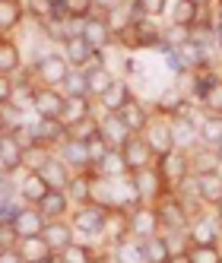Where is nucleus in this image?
I'll list each match as a JSON object with an SVG mask.
<instances>
[{
    "mask_svg": "<svg viewBox=\"0 0 222 263\" xmlns=\"http://www.w3.org/2000/svg\"><path fill=\"white\" fill-rule=\"evenodd\" d=\"M156 213H159V225L169 232H184L188 229V206H184V200L175 194V191H165L159 200H156Z\"/></svg>",
    "mask_w": 222,
    "mask_h": 263,
    "instance_id": "obj_1",
    "label": "nucleus"
},
{
    "mask_svg": "<svg viewBox=\"0 0 222 263\" xmlns=\"http://www.w3.org/2000/svg\"><path fill=\"white\" fill-rule=\"evenodd\" d=\"M131 191L140 197V203H143V200H153V203H156L165 191H169V187H165L159 168L150 165V168H140V172H131Z\"/></svg>",
    "mask_w": 222,
    "mask_h": 263,
    "instance_id": "obj_2",
    "label": "nucleus"
},
{
    "mask_svg": "<svg viewBox=\"0 0 222 263\" xmlns=\"http://www.w3.org/2000/svg\"><path fill=\"white\" fill-rule=\"evenodd\" d=\"M118 39L127 48H162V29L153 20H140V23H134L127 32H121Z\"/></svg>",
    "mask_w": 222,
    "mask_h": 263,
    "instance_id": "obj_3",
    "label": "nucleus"
},
{
    "mask_svg": "<svg viewBox=\"0 0 222 263\" xmlns=\"http://www.w3.org/2000/svg\"><path fill=\"white\" fill-rule=\"evenodd\" d=\"M105 216L108 210L99 203H83L77 213H73L70 225H73V232H80V235H102L105 232Z\"/></svg>",
    "mask_w": 222,
    "mask_h": 263,
    "instance_id": "obj_4",
    "label": "nucleus"
},
{
    "mask_svg": "<svg viewBox=\"0 0 222 263\" xmlns=\"http://www.w3.org/2000/svg\"><path fill=\"white\" fill-rule=\"evenodd\" d=\"M64 102H67V96L61 89L42 86V89H35V96H32V111H35V118H58L61 121Z\"/></svg>",
    "mask_w": 222,
    "mask_h": 263,
    "instance_id": "obj_5",
    "label": "nucleus"
},
{
    "mask_svg": "<svg viewBox=\"0 0 222 263\" xmlns=\"http://www.w3.org/2000/svg\"><path fill=\"white\" fill-rule=\"evenodd\" d=\"M156 168H159V175H162V181L169 184V191H175V187L191 175V165H188V156L184 153H178V149H172L169 156H162L159 162H156Z\"/></svg>",
    "mask_w": 222,
    "mask_h": 263,
    "instance_id": "obj_6",
    "label": "nucleus"
},
{
    "mask_svg": "<svg viewBox=\"0 0 222 263\" xmlns=\"http://www.w3.org/2000/svg\"><path fill=\"white\" fill-rule=\"evenodd\" d=\"M121 156H124L127 172H140V168H150L156 162L150 143H146L143 137H127V143L121 146Z\"/></svg>",
    "mask_w": 222,
    "mask_h": 263,
    "instance_id": "obj_7",
    "label": "nucleus"
},
{
    "mask_svg": "<svg viewBox=\"0 0 222 263\" xmlns=\"http://www.w3.org/2000/svg\"><path fill=\"white\" fill-rule=\"evenodd\" d=\"M32 73L39 77L45 86H61L64 77L70 73V64L64 61V54H45V58H39V64L32 67Z\"/></svg>",
    "mask_w": 222,
    "mask_h": 263,
    "instance_id": "obj_8",
    "label": "nucleus"
},
{
    "mask_svg": "<svg viewBox=\"0 0 222 263\" xmlns=\"http://www.w3.org/2000/svg\"><path fill=\"white\" fill-rule=\"evenodd\" d=\"M143 140L150 143V149H153V156L156 159H162V156H169L172 149H175V137H172V124L169 121H150V127L143 130Z\"/></svg>",
    "mask_w": 222,
    "mask_h": 263,
    "instance_id": "obj_9",
    "label": "nucleus"
},
{
    "mask_svg": "<svg viewBox=\"0 0 222 263\" xmlns=\"http://www.w3.org/2000/svg\"><path fill=\"white\" fill-rule=\"evenodd\" d=\"M219 219L213 216H200L197 222H191V229H188V238H191V248H216V241H219Z\"/></svg>",
    "mask_w": 222,
    "mask_h": 263,
    "instance_id": "obj_10",
    "label": "nucleus"
},
{
    "mask_svg": "<svg viewBox=\"0 0 222 263\" xmlns=\"http://www.w3.org/2000/svg\"><path fill=\"white\" fill-rule=\"evenodd\" d=\"M45 225H48V219L39 213V206H23L20 216L13 219V229H16V235H20V241L23 238H39L45 232Z\"/></svg>",
    "mask_w": 222,
    "mask_h": 263,
    "instance_id": "obj_11",
    "label": "nucleus"
},
{
    "mask_svg": "<svg viewBox=\"0 0 222 263\" xmlns=\"http://www.w3.org/2000/svg\"><path fill=\"white\" fill-rule=\"evenodd\" d=\"M115 115L121 118V124L127 127V134L131 137H140L146 127H150V111L143 108V102H137V99H131L121 111H115Z\"/></svg>",
    "mask_w": 222,
    "mask_h": 263,
    "instance_id": "obj_12",
    "label": "nucleus"
},
{
    "mask_svg": "<svg viewBox=\"0 0 222 263\" xmlns=\"http://www.w3.org/2000/svg\"><path fill=\"white\" fill-rule=\"evenodd\" d=\"M32 134H35V140H39V146H54V143H64L70 137V130L58 118H35Z\"/></svg>",
    "mask_w": 222,
    "mask_h": 263,
    "instance_id": "obj_13",
    "label": "nucleus"
},
{
    "mask_svg": "<svg viewBox=\"0 0 222 263\" xmlns=\"http://www.w3.org/2000/svg\"><path fill=\"white\" fill-rule=\"evenodd\" d=\"M48 191H51V187L45 184V178L39 172H26V178L20 181V187H16V194H20V200L26 206H39L48 197Z\"/></svg>",
    "mask_w": 222,
    "mask_h": 263,
    "instance_id": "obj_14",
    "label": "nucleus"
},
{
    "mask_svg": "<svg viewBox=\"0 0 222 263\" xmlns=\"http://www.w3.org/2000/svg\"><path fill=\"white\" fill-rule=\"evenodd\" d=\"M99 134L105 137V143L111 146V149H121L124 143H127V127L121 124V118L115 115V111H105V115L99 118Z\"/></svg>",
    "mask_w": 222,
    "mask_h": 263,
    "instance_id": "obj_15",
    "label": "nucleus"
},
{
    "mask_svg": "<svg viewBox=\"0 0 222 263\" xmlns=\"http://www.w3.org/2000/svg\"><path fill=\"white\" fill-rule=\"evenodd\" d=\"M172 124V137H175V149L178 146H200V124L191 121V115H178L169 121Z\"/></svg>",
    "mask_w": 222,
    "mask_h": 263,
    "instance_id": "obj_16",
    "label": "nucleus"
},
{
    "mask_svg": "<svg viewBox=\"0 0 222 263\" xmlns=\"http://www.w3.org/2000/svg\"><path fill=\"white\" fill-rule=\"evenodd\" d=\"M42 238L48 241V248H51L54 254H61L64 248H70V244H73V225H70V222H64V219H54V222H48V225H45Z\"/></svg>",
    "mask_w": 222,
    "mask_h": 263,
    "instance_id": "obj_17",
    "label": "nucleus"
},
{
    "mask_svg": "<svg viewBox=\"0 0 222 263\" xmlns=\"http://www.w3.org/2000/svg\"><path fill=\"white\" fill-rule=\"evenodd\" d=\"M39 175L45 178V184L51 187V191H67V184H70V168L64 165L61 156H51V159L39 168Z\"/></svg>",
    "mask_w": 222,
    "mask_h": 263,
    "instance_id": "obj_18",
    "label": "nucleus"
},
{
    "mask_svg": "<svg viewBox=\"0 0 222 263\" xmlns=\"http://www.w3.org/2000/svg\"><path fill=\"white\" fill-rule=\"evenodd\" d=\"M131 232L137 238H150L159 232V213L156 206H137V210L131 213Z\"/></svg>",
    "mask_w": 222,
    "mask_h": 263,
    "instance_id": "obj_19",
    "label": "nucleus"
},
{
    "mask_svg": "<svg viewBox=\"0 0 222 263\" xmlns=\"http://www.w3.org/2000/svg\"><path fill=\"white\" fill-rule=\"evenodd\" d=\"M83 39L89 42V48L105 51L115 35H111V29H108V23H105V16H89V20H86V29H83Z\"/></svg>",
    "mask_w": 222,
    "mask_h": 263,
    "instance_id": "obj_20",
    "label": "nucleus"
},
{
    "mask_svg": "<svg viewBox=\"0 0 222 263\" xmlns=\"http://www.w3.org/2000/svg\"><path fill=\"white\" fill-rule=\"evenodd\" d=\"M61 159L67 168H77V172H83V168H92V159H89V149L83 140H64L61 143Z\"/></svg>",
    "mask_w": 222,
    "mask_h": 263,
    "instance_id": "obj_21",
    "label": "nucleus"
},
{
    "mask_svg": "<svg viewBox=\"0 0 222 263\" xmlns=\"http://www.w3.org/2000/svg\"><path fill=\"white\" fill-rule=\"evenodd\" d=\"M111 244H118L124 238H131V213H124V210H108L105 216V232H102Z\"/></svg>",
    "mask_w": 222,
    "mask_h": 263,
    "instance_id": "obj_22",
    "label": "nucleus"
},
{
    "mask_svg": "<svg viewBox=\"0 0 222 263\" xmlns=\"http://www.w3.org/2000/svg\"><path fill=\"white\" fill-rule=\"evenodd\" d=\"M188 165H191V175H210V172H219V156H216L213 146L200 143V146H194Z\"/></svg>",
    "mask_w": 222,
    "mask_h": 263,
    "instance_id": "obj_23",
    "label": "nucleus"
},
{
    "mask_svg": "<svg viewBox=\"0 0 222 263\" xmlns=\"http://www.w3.org/2000/svg\"><path fill=\"white\" fill-rule=\"evenodd\" d=\"M197 194L203 206H219L222 200V175L210 172V175H197Z\"/></svg>",
    "mask_w": 222,
    "mask_h": 263,
    "instance_id": "obj_24",
    "label": "nucleus"
},
{
    "mask_svg": "<svg viewBox=\"0 0 222 263\" xmlns=\"http://www.w3.org/2000/svg\"><path fill=\"white\" fill-rule=\"evenodd\" d=\"M156 108H159V115H172V118L191 115V105H188V99H184V92L178 86L175 89H165L162 96H159V102H156Z\"/></svg>",
    "mask_w": 222,
    "mask_h": 263,
    "instance_id": "obj_25",
    "label": "nucleus"
},
{
    "mask_svg": "<svg viewBox=\"0 0 222 263\" xmlns=\"http://www.w3.org/2000/svg\"><path fill=\"white\" fill-rule=\"evenodd\" d=\"M23 162H26V153L16 146V140L10 134L0 137V168H4L7 175H13V172H20V168H23Z\"/></svg>",
    "mask_w": 222,
    "mask_h": 263,
    "instance_id": "obj_26",
    "label": "nucleus"
},
{
    "mask_svg": "<svg viewBox=\"0 0 222 263\" xmlns=\"http://www.w3.org/2000/svg\"><path fill=\"white\" fill-rule=\"evenodd\" d=\"M111 86H115V73H111L105 64L86 70V89H89V99H102Z\"/></svg>",
    "mask_w": 222,
    "mask_h": 263,
    "instance_id": "obj_27",
    "label": "nucleus"
},
{
    "mask_svg": "<svg viewBox=\"0 0 222 263\" xmlns=\"http://www.w3.org/2000/svg\"><path fill=\"white\" fill-rule=\"evenodd\" d=\"M16 251L23 254L26 263H45L48 257H54V251L48 248V241L39 235V238H23L20 244H16Z\"/></svg>",
    "mask_w": 222,
    "mask_h": 263,
    "instance_id": "obj_28",
    "label": "nucleus"
},
{
    "mask_svg": "<svg viewBox=\"0 0 222 263\" xmlns=\"http://www.w3.org/2000/svg\"><path fill=\"white\" fill-rule=\"evenodd\" d=\"M200 4H194V0H178L175 10H172V26L178 29H194L200 23Z\"/></svg>",
    "mask_w": 222,
    "mask_h": 263,
    "instance_id": "obj_29",
    "label": "nucleus"
},
{
    "mask_svg": "<svg viewBox=\"0 0 222 263\" xmlns=\"http://www.w3.org/2000/svg\"><path fill=\"white\" fill-rule=\"evenodd\" d=\"M67 206H70L67 191H48V197L39 203V213H42L48 222H54V219H61V216L67 213Z\"/></svg>",
    "mask_w": 222,
    "mask_h": 263,
    "instance_id": "obj_30",
    "label": "nucleus"
},
{
    "mask_svg": "<svg viewBox=\"0 0 222 263\" xmlns=\"http://www.w3.org/2000/svg\"><path fill=\"white\" fill-rule=\"evenodd\" d=\"M115 263H146V254H143V241L140 238H124L115 244Z\"/></svg>",
    "mask_w": 222,
    "mask_h": 263,
    "instance_id": "obj_31",
    "label": "nucleus"
},
{
    "mask_svg": "<svg viewBox=\"0 0 222 263\" xmlns=\"http://www.w3.org/2000/svg\"><path fill=\"white\" fill-rule=\"evenodd\" d=\"M92 118L89 115V99H67L64 102V111H61V124L70 130V127H77L80 121Z\"/></svg>",
    "mask_w": 222,
    "mask_h": 263,
    "instance_id": "obj_32",
    "label": "nucleus"
},
{
    "mask_svg": "<svg viewBox=\"0 0 222 263\" xmlns=\"http://www.w3.org/2000/svg\"><path fill=\"white\" fill-rule=\"evenodd\" d=\"M26 16V7L23 0H0V32H10L23 23Z\"/></svg>",
    "mask_w": 222,
    "mask_h": 263,
    "instance_id": "obj_33",
    "label": "nucleus"
},
{
    "mask_svg": "<svg viewBox=\"0 0 222 263\" xmlns=\"http://www.w3.org/2000/svg\"><path fill=\"white\" fill-rule=\"evenodd\" d=\"M20 67H23L20 48L13 42H7V39H0V73H4V77H13V73H20Z\"/></svg>",
    "mask_w": 222,
    "mask_h": 263,
    "instance_id": "obj_34",
    "label": "nucleus"
},
{
    "mask_svg": "<svg viewBox=\"0 0 222 263\" xmlns=\"http://www.w3.org/2000/svg\"><path fill=\"white\" fill-rule=\"evenodd\" d=\"M131 99H134V96H131V86H127L124 80H115V86H111L105 96H102V105H105V111H121Z\"/></svg>",
    "mask_w": 222,
    "mask_h": 263,
    "instance_id": "obj_35",
    "label": "nucleus"
},
{
    "mask_svg": "<svg viewBox=\"0 0 222 263\" xmlns=\"http://www.w3.org/2000/svg\"><path fill=\"white\" fill-rule=\"evenodd\" d=\"M143 241V254H146V263H169L172 260V254H169V248H165V238L156 232V235H150V238H140Z\"/></svg>",
    "mask_w": 222,
    "mask_h": 263,
    "instance_id": "obj_36",
    "label": "nucleus"
},
{
    "mask_svg": "<svg viewBox=\"0 0 222 263\" xmlns=\"http://www.w3.org/2000/svg\"><path fill=\"white\" fill-rule=\"evenodd\" d=\"M200 143L213 149L222 143V115H207L200 121Z\"/></svg>",
    "mask_w": 222,
    "mask_h": 263,
    "instance_id": "obj_37",
    "label": "nucleus"
},
{
    "mask_svg": "<svg viewBox=\"0 0 222 263\" xmlns=\"http://www.w3.org/2000/svg\"><path fill=\"white\" fill-rule=\"evenodd\" d=\"M64 96L67 99H89V89H86V70H73L70 67V73L64 77Z\"/></svg>",
    "mask_w": 222,
    "mask_h": 263,
    "instance_id": "obj_38",
    "label": "nucleus"
},
{
    "mask_svg": "<svg viewBox=\"0 0 222 263\" xmlns=\"http://www.w3.org/2000/svg\"><path fill=\"white\" fill-rule=\"evenodd\" d=\"M96 168H99V175H102V178H121V175H127V165H124L121 149H108L105 159H102Z\"/></svg>",
    "mask_w": 222,
    "mask_h": 263,
    "instance_id": "obj_39",
    "label": "nucleus"
},
{
    "mask_svg": "<svg viewBox=\"0 0 222 263\" xmlns=\"http://www.w3.org/2000/svg\"><path fill=\"white\" fill-rule=\"evenodd\" d=\"M67 197L73 200V203H89L92 200V178H86V175H73L70 178V184H67Z\"/></svg>",
    "mask_w": 222,
    "mask_h": 263,
    "instance_id": "obj_40",
    "label": "nucleus"
},
{
    "mask_svg": "<svg viewBox=\"0 0 222 263\" xmlns=\"http://www.w3.org/2000/svg\"><path fill=\"white\" fill-rule=\"evenodd\" d=\"M58 257H61V263H92V260H96L92 251L86 248V244H80V241H73L70 248H64Z\"/></svg>",
    "mask_w": 222,
    "mask_h": 263,
    "instance_id": "obj_41",
    "label": "nucleus"
},
{
    "mask_svg": "<svg viewBox=\"0 0 222 263\" xmlns=\"http://www.w3.org/2000/svg\"><path fill=\"white\" fill-rule=\"evenodd\" d=\"M10 137L16 140V146H20L23 153H29V149L39 146V140H35V134H32V124H16V127L10 130Z\"/></svg>",
    "mask_w": 222,
    "mask_h": 263,
    "instance_id": "obj_42",
    "label": "nucleus"
},
{
    "mask_svg": "<svg viewBox=\"0 0 222 263\" xmlns=\"http://www.w3.org/2000/svg\"><path fill=\"white\" fill-rule=\"evenodd\" d=\"M86 149H89V159H92V165H99L102 159H105V153H108V143H105V137L99 134V130H96V134H92L89 140H86Z\"/></svg>",
    "mask_w": 222,
    "mask_h": 263,
    "instance_id": "obj_43",
    "label": "nucleus"
},
{
    "mask_svg": "<svg viewBox=\"0 0 222 263\" xmlns=\"http://www.w3.org/2000/svg\"><path fill=\"white\" fill-rule=\"evenodd\" d=\"M188 263H222V254L216 248H191Z\"/></svg>",
    "mask_w": 222,
    "mask_h": 263,
    "instance_id": "obj_44",
    "label": "nucleus"
},
{
    "mask_svg": "<svg viewBox=\"0 0 222 263\" xmlns=\"http://www.w3.org/2000/svg\"><path fill=\"white\" fill-rule=\"evenodd\" d=\"M51 159V153H48V146H35V149H29V153H26V168H29V172H39V168L45 165Z\"/></svg>",
    "mask_w": 222,
    "mask_h": 263,
    "instance_id": "obj_45",
    "label": "nucleus"
},
{
    "mask_svg": "<svg viewBox=\"0 0 222 263\" xmlns=\"http://www.w3.org/2000/svg\"><path fill=\"white\" fill-rule=\"evenodd\" d=\"M165 248H169L172 257H184L191 248H188V241H184V232H172V235H165Z\"/></svg>",
    "mask_w": 222,
    "mask_h": 263,
    "instance_id": "obj_46",
    "label": "nucleus"
},
{
    "mask_svg": "<svg viewBox=\"0 0 222 263\" xmlns=\"http://www.w3.org/2000/svg\"><path fill=\"white\" fill-rule=\"evenodd\" d=\"M26 13L35 16V23H45L48 16L54 13V0H29V10Z\"/></svg>",
    "mask_w": 222,
    "mask_h": 263,
    "instance_id": "obj_47",
    "label": "nucleus"
},
{
    "mask_svg": "<svg viewBox=\"0 0 222 263\" xmlns=\"http://www.w3.org/2000/svg\"><path fill=\"white\" fill-rule=\"evenodd\" d=\"M203 105H207L210 115H222V80L207 92V96H203Z\"/></svg>",
    "mask_w": 222,
    "mask_h": 263,
    "instance_id": "obj_48",
    "label": "nucleus"
},
{
    "mask_svg": "<svg viewBox=\"0 0 222 263\" xmlns=\"http://www.w3.org/2000/svg\"><path fill=\"white\" fill-rule=\"evenodd\" d=\"M134 4L143 10L146 20H153V16H162V10H165V4H169V0H134Z\"/></svg>",
    "mask_w": 222,
    "mask_h": 263,
    "instance_id": "obj_49",
    "label": "nucleus"
},
{
    "mask_svg": "<svg viewBox=\"0 0 222 263\" xmlns=\"http://www.w3.org/2000/svg\"><path fill=\"white\" fill-rule=\"evenodd\" d=\"M67 16H92L89 7H92V0H61Z\"/></svg>",
    "mask_w": 222,
    "mask_h": 263,
    "instance_id": "obj_50",
    "label": "nucleus"
},
{
    "mask_svg": "<svg viewBox=\"0 0 222 263\" xmlns=\"http://www.w3.org/2000/svg\"><path fill=\"white\" fill-rule=\"evenodd\" d=\"M16 241H20V235H16L13 222H0V251H4V248H16Z\"/></svg>",
    "mask_w": 222,
    "mask_h": 263,
    "instance_id": "obj_51",
    "label": "nucleus"
},
{
    "mask_svg": "<svg viewBox=\"0 0 222 263\" xmlns=\"http://www.w3.org/2000/svg\"><path fill=\"white\" fill-rule=\"evenodd\" d=\"M10 96H13V77H4V73H0V108L10 105Z\"/></svg>",
    "mask_w": 222,
    "mask_h": 263,
    "instance_id": "obj_52",
    "label": "nucleus"
},
{
    "mask_svg": "<svg viewBox=\"0 0 222 263\" xmlns=\"http://www.w3.org/2000/svg\"><path fill=\"white\" fill-rule=\"evenodd\" d=\"M0 263H26V260H23V254L16 248H4L0 251Z\"/></svg>",
    "mask_w": 222,
    "mask_h": 263,
    "instance_id": "obj_53",
    "label": "nucleus"
},
{
    "mask_svg": "<svg viewBox=\"0 0 222 263\" xmlns=\"http://www.w3.org/2000/svg\"><path fill=\"white\" fill-rule=\"evenodd\" d=\"M92 7H99V10H111V7H118V0H92Z\"/></svg>",
    "mask_w": 222,
    "mask_h": 263,
    "instance_id": "obj_54",
    "label": "nucleus"
},
{
    "mask_svg": "<svg viewBox=\"0 0 222 263\" xmlns=\"http://www.w3.org/2000/svg\"><path fill=\"white\" fill-rule=\"evenodd\" d=\"M7 124H10V121H7V115L0 111V137H7Z\"/></svg>",
    "mask_w": 222,
    "mask_h": 263,
    "instance_id": "obj_55",
    "label": "nucleus"
},
{
    "mask_svg": "<svg viewBox=\"0 0 222 263\" xmlns=\"http://www.w3.org/2000/svg\"><path fill=\"white\" fill-rule=\"evenodd\" d=\"M213 35H216V45H219V48H222V23H219V29H216V32H213Z\"/></svg>",
    "mask_w": 222,
    "mask_h": 263,
    "instance_id": "obj_56",
    "label": "nucleus"
},
{
    "mask_svg": "<svg viewBox=\"0 0 222 263\" xmlns=\"http://www.w3.org/2000/svg\"><path fill=\"white\" fill-rule=\"evenodd\" d=\"M169 263H188V254H184V257H172Z\"/></svg>",
    "mask_w": 222,
    "mask_h": 263,
    "instance_id": "obj_57",
    "label": "nucleus"
},
{
    "mask_svg": "<svg viewBox=\"0 0 222 263\" xmlns=\"http://www.w3.org/2000/svg\"><path fill=\"white\" fill-rule=\"evenodd\" d=\"M216 219H219V225H222V200H219V206H216Z\"/></svg>",
    "mask_w": 222,
    "mask_h": 263,
    "instance_id": "obj_58",
    "label": "nucleus"
},
{
    "mask_svg": "<svg viewBox=\"0 0 222 263\" xmlns=\"http://www.w3.org/2000/svg\"><path fill=\"white\" fill-rule=\"evenodd\" d=\"M45 263H61V257H58V254H54V257H48Z\"/></svg>",
    "mask_w": 222,
    "mask_h": 263,
    "instance_id": "obj_59",
    "label": "nucleus"
},
{
    "mask_svg": "<svg viewBox=\"0 0 222 263\" xmlns=\"http://www.w3.org/2000/svg\"><path fill=\"white\" fill-rule=\"evenodd\" d=\"M216 156H219V162H222V143H219V146H216Z\"/></svg>",
    "mask_w": 222,
    "mask_h": 263,
    "instance_id": "obj_60",
    "label": "nucleus"
},
{
    "mask_svg": "<svg viewBox=\"0 0 222 263\" xmlns=\"http://www.w3.org/2000/svg\"><path fill=\"white\" fill-rule=\"evenodd\" d=\"M216 10H219V23H222V0H219V7H216Z\"/></svg>",
    "mask_w": 222,
    "mask_h": 263,
    "instance_id": "obj_61",
    "label": "nucleus"
},
{
    "mask_svg": "<svg viewBox=\"0 0 222 263\" xmlns=\"http://www.w3.org/2000/svg\"><path fill=\"white\" fill-rule=\"evenodd\" d=\"M92 263H105V260H99V257H96V260H92Z\"/></svg>",
    "mask_w": 222,
    "mask_h": 263,
    "instance_id": "obj_62",
    "label": "nucleus"
}]
</instances>
